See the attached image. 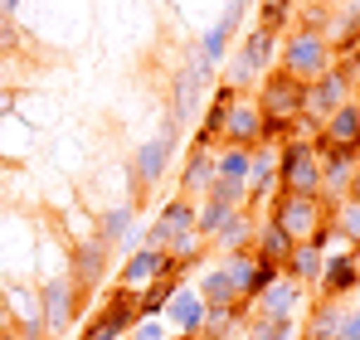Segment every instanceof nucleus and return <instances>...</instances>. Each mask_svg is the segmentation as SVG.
Returning <instances> with one entry per match:
<instances>
[{
	"label": "nucleus",
	"mask_w": 360,
	"mask_h": 340,
	"mask_svg": "<svg viewBox=\"0 0 360 340\" xmlns=\"http://www.w3.org/2000/svg\"><path fill=\"white\" fill-rule=\"evenodd\" d=\"M356 103H360V93H356Z\"/></svg>",
	"instance_id": "4c0bfd02"
},
{
	"label": "nucleus",
	"mask_w": 360,
	"mask_h": 340,
	"mask_svg": "<svg viewBox=\"0 0 360 340\" xmlns=\"http://www.w3.org/2000/svg\"><path fill=\"white\" fill-rule=\"evenodd\" d=\"M346 103H356V83H351V73L341 63H331L316 83H307V117L311 122L326 126V117L336 112V107H346Z\"/></svg>",
	"instance_id": "1a4fd4ad"
},
{
	"label": "nucleus",
	"mask_w": 360,
	"mask_h": 340,
	"mask_svg": "<svg viewBox=\"0 0 360 340\" xmlns=\"http://www.w3.org/2000/svg\"><path fill=\"white\" fill-rule=\"evenodd\" d=\"M0 340H20V336H15V331H10V326H5V331H0Z\"/></svg>",
	"instance_id": "c9c22d12"
},
{
	"label": "nucleus",
	"mask_w": 360,
	"mask_h": 340,
	"mask_svg": "<svg viewBox=\"0 0 360 340\" xmlns=\"http://www.w3.org/2000/svg\"><path fill=\"white\" fill-rule=\"evenodd\" d=\"M25 44V34H20V25L10 20V15H0V54H10V49H20Z\"/></svg>",
	"instance_id": "7c9ffc66"
},
{
	"label": "nucleus",
	"mask_w": 360,
	"mask_h": 340,
	"mask_svg": "<svg viewBox=\"0 0 360 340\" xmlns=\"http://www.w3.org/2000/svg\"><path fill=\"white\" fill-rule=\"evenodd\" d=\"M321 268H326V253L316 248V243H297L292 248V258L283 263V277H292V282H302L311 296H316V282H321Z\"/></svg>",
	"instance_id": "412c9836"
},
{
	"label": "nucleus",
	"mask_w": 360,
	"mask_h": 340,
	"mask_svg": "<svg viewBox=\"0 0 360 340\" xmlns=\"http://www.w3.org/2000/svg\"><path fill=\"white\" fill-rule=\"evenodd\" d=\"M307 301H311V292L302 282H292V277H278V282L268 287L258 301H253V311H273V316H297L302 321V311H307Z\"/></svg>",
	"instance_id": "f3484780"
},
{
	"label": "nucleus",
	"mask_w": 360,
	"mask_h": 340,
	"mask_svg": "<svg viewBox=\"0 0 360 340\" xmlns=\"http://www.w3.org/2000/svg\"><path fill=\"white\" fill-rule=\"evenodd\" d=\"M108 268H112V248L98 238V233H83V238H73L68 243V277L78 292H98V287L108 282Z\"/></svg>",
	"instance_id": "423d86ee"
},
{
	"label": "nucleus",
	"mask_w": 360,
	"mask_h": 340,
	"mask_svg": "<svg viewBox=\"0 0 360 340\" xmlns=\"http://www.w3.org/2000/svg\"><path fill=\"white\" fill-rule=\"evenodd\" d=\"M341 321H346V306L341 301H311V311H307V326H302V336H316V340H336L341 331Z\"/></svg>",
	"instance_id": "b1692460"
},
{
	"label": "nucleus",
	"mask_w": 360,
	"mask_h": 340,
	"mask_svg": "<svg viewBox=\"0 0 360 340\" xmlns=\"http://www.w3.org/2000/svg\"><path fill=\"white\" fill-rule=\"evenodd\" d=\"M195 214H200V204L195 200H180V195H171L161 209H156V219L146 224V238H141V248H171L185 228H195Z\"/></svg>",
	"instance_id": "9d476101"
},
{
	"label": "nucleus",
	"mask_w": 360,
	"mask_h": 340,
	"mask_svg": "<svg viewBox=\"0 0 360 340\" xmlns=\"http://www.w3.org/2000/svg\"><path fill=\"white\" fill-rule=\"evenodd\" d=\"M292 248H297V238H288V228L278 224V219H268V214L258 219V233H253V253H258L263 263H278V268H283V263L292 258Z\"/></svg>",
	"instance_id": "aec40b11"
},
{
	"label": "nucleus",
	"mask_w": 360,
	"mask_h": 340,
	"mask_svg": "<svg viewBox=\"0 0 360 340\" xmlns=\"http://www.w3.org/2000/svg\"><path fill=\"white\" fill-rule=\"evenodd\" d=\"M356 258H360V248H356Z\"/></svg>",
	"instance_id": "58836bf2"
},
{
	"label": "nucleus",
	"mask_w": 360,
	"mask_h": 340,
	"mask_svg": "<svg viewBox=\"0 0 360 340\" xmlns=\"http://www.w3.org/2000/svg\"><path fill=\"white\" fill-rule=\"evenodd\" d=\"M219 180V151H205V146H190L185 151V161H180V200H205L210 195V185Z\"/></svg>",
	"instance_id": "ddd939ff"
},
{
	"label": "nucleus",
	"mask_w": 360,
	"mask_h": 340,
	"mask_svg": "<svg viewBox=\"0 0 360 340\" xmlns=\"http://www.w3.org/2000/svg\"><path fill=\"white\" fill-rule=\"evenodd\" d=\"M15 103H20V93L0 83V122H10V117H15Z\"/></svg>",
	"instance_id": "2f4dec72"
},
{
	"label": "nucleus",
	"mask_w": 360,
	"mask_h": 340,
	"mask_svg": "<svg viewBox=\"0 0 360 340\" xmlns=\"http://www.w3.org/2000/svg\"><path fill=\"white\" fill-rule=\"evenodd\" d=\"M346 200H356V204H360V166H356V175H351V190H346Z\"/></svg>",
	"instance_id": "f704fd0d"
},
{
	"label": "nucleus",
	"mask_w": 360,
	"mask_h": 340,
	"mask_svg": "<svg viewBox=\"0 0 360 340\" xmlns=\"http://www.w3.org/2000/svg\"><path fill=\"white\" fill-rule=\"evenodd\" d=\"M278 49H283V34H273L263 25H248L239 34V44H234V58L248 63L253 73H273L278 68Z\"/></svg>",
	"instance_id": "4468645a"
},
{
	"label": "nucleus",
	"mask_w": 360,
	"mask_h": 340,
	"mask_svg": "<svg viewBox=\"0 0 360 340\" xmlns=\"http://www.w3.org/2000/svg\"><path fill=\"white\" fill-rule=\"evenodd\" d=\"M195 292L205 296V306H234L239 316H248V301L239 296V287H234V277L224 273V263H210V268L195 277Z\"/></svg>",
	"instance_id": "dca6fc26"
},
{
	"label": "nucleus",
	"mask_w": 360,
	"mask_h": 340,
	"mask_svg": "<svg viewBox=\"0 0 360 340\" xmlns=\"http://www.w3.org/2000/svg\"><path fill=\"white\" fill-rule=\"evenodd\" d=\"M224 146H239V151H258V146H263V112H258L253 98H239V103L229 107Z\"/></svg>",
	"instance_id": "2eb2a0df"
},
{
	"label": "nucleus",
	"mask_w": 360,
	"mask_h": 340,
	"mask_svg": "<svg viewBox=\"0 0 360 340\" xmlns=\"http://www.w3.org/2000/svg\"><path fill=\"white\" fill-rule=\"evenodd\" d=\"M351 292H360V258H356V248L326 253V268H321L316 296H321V301H346Z\"/></svg>",
	"instance_id": "f8f14e48"
},
{
	"label": "nucleus",
	"mask_w": 360,
	"mask_h": 340,
	"mask_svg": "<svg viewBox=\"0 0 360 340\" xmlns=\"http://www.w3.org/2000/svg\"><path fill=\"white\" fill-rule=\"evenodd\" d=\"M248 166H253V151L219 146V180H248Z\"/></svg>",
	"instance_id": "cd10ccee"
},
{
	"label": "nucleus",
	"mask_w": 360,
	"mask_h": 340,
	"mask_svg": "<svg viewBox=\"0 0 360 340\" xmlns=\"http://www.w3.org/2000/svg\"><path fill=\"white\" fill-rule=\"evenodd\" d=\"M219 263H224V273L234 277V287H239V296L248 301V306H253V301H258V296H263L268 287H273L278 277H283V268H278V263H263V258H258L253 248H239V253H224Z\"/></svg>",
	"instance_id": "6e6552de"
},
{
	"label": "nucleus",
	"mask_w": 360,
	"mask_h": 340,
	"mask_svg": "<svg viewBox=\"0 0 360 340\" xmlns=\"http://www.w3.org/2000/svg\"><path fill=\"white\" fill-rule=\"evenodd\" d=\"M253 233H258V214L253 209H234L224 228L210 238V248H219V253H239V248H253Z\"/></svg>",
	"instance_id": "4be33fe9"
},
{
	"label": "nucleus",
	"mask_w": 360,
	"mask_h": 340,
	"mask_svg": "<svg viewBox=\"0 0 360 340\" xmlns=\"http://www.w3.org/2000/svg\"><path fill=\"white\" fill-rule=\"evenodd\" d=\"M20 10H25V0H0V15H10V20H15Z\"/></svg>",
	"instance_id": "72a5a7b5"
},
{
	"label": "nucleus",
	"mask_w": 360,
	"mask_h": 340,
	"mask_svg": "<svg viewBox=\"0 0 360 340\" xmlns=\"http://www.w3.org/2000/svg\"><path fill=\"white\" fill-rule=\"evenodd\" d=\"M39 301H44L49 340H63L73 326H78V316H88V301H93V296L73 287L68 268H54V273H44V282H39Z\"/></svg>",
	"instance_id": "f257e3e1"
},
{
	"label": "nucleus",
	"mask_w": 360,
	"mask_h": 340,
	"mask_svg": "<svg viewBox=\"0 0 360 340\" xmlns=\"http://www.w3.org/2000/svg\"><path fill=\"white\" fill-rule=\"evenodd\" d=\"M278 190L283 195H321V161L311 141H283L278 146Z\"/></svg>",
	"instance_id": "7ed1b4c3"
},
{
	"label": "nucleus",
	"mask_w": 360,
	"mask_h": 340,
	"mask_svg": "<svg viewBox=\"0 0 360 340\" xmlns=\"http://www.w3.org/2000/svg\"><path fill=\"white\" fill-rule=\"evenodd\" d=\"M127 340H171V326L161 321V316H141L136 326H131V336Z\"/></svg>",
	"instance_id": "c756f323"
},
{
	"label": "nucleus",
	"mask_w": 360,
	"mask_h": 340,
	"mask_svg": "<svg viewBox=\"0 0 360 340\" xmlns=\"http://www.w3.org/2000/svg\"><path fill=\"white\" fill-rule=\"evenodd\" d=\"M243 15H248V5H243V0H229V5H224V15H219V20L195 39V49L205 54V63H214V68H219L224 58L234 54V34H239Z\"/></svg>",
	"instance_id": "9b49d317"
},
{
	"label": "nucleus",
	"mask_w": 360,
	"mask_h": 340,
	"mask_svg": "<svg viewBox=\"0 0 360 340\" xmlns=\"http://www.w3.org/2000/svg\"><path fill=\"white\" fill-rule=\"evenodd\" d=\"M331 224L341 228V238H346L351 248H360V204H356V200H341L336 214H331Z\"/></svg>",
	"instance_id": "c85d7f7f"
},
{
	"label": "nucleus",
	"mask_w": 360,
	"mask_h": 340,
	"mask_svg": "<svg viewBox=\"0 0 360 340\" xmlns=\"http://www.w3.org/2000/svg\"><path fill=\"white\" fill-rule=\"evenodd\" d=\"M336 63V49L326 34H311V30H288L283 34V49H278V68L292 73L302 83H316L326 68Z\"/></svg>",
	"instance_id": "f03ea898"
},
{
	"label": "nucleus",
	"mask_w": 360,
	"mask_h": 340,
	"mask_svg": "<svg viewBox=\"0 0 360 340\" xmlns=\"http://www.w3.org/2000/svg\"><path fill=\"white\" fill-rule=\"evenodd\" d=\"M161 263H166V253H161V248H136L131 258H122V268H117V282H112V287H127V292H141V287H151V282H156Z\"/></svg>",
	"instance_id": "6ab92c4d"
},
{
	"label": "nucleus",
	"mask_w": 360,
	"mask_h": 340,
	"mask_svg": "<svg viewBox=\"0 0 360 340\" xmlns=\"http://www.w3.org/2000/svg\"><path fill=\"white\" fill-rule=\"evenodd\" d=\"M263 214H268V219H278V224L288 228V238H297V243H307L316 228L331 219V214L321 209V200H316V195H283V190L273 195V204H268Z\"/></svg>",
	"instance_id": "0eeeda50"
},
{
	"label": "nucleus",
	"mask_w": 360,
	"mask_h": 340,
	"mask_svg": "<svg viewBox=\"0 0 360 340\" xmlns=\"http://www.w3.org/2000/svg\"><path fill=\"white\" fill-rule=\"evenodd\" d=\"M161 321L171 326V336H176V331H200V326H205V296L195 292V282H185L176 296L166 301Z\"/></svg>",
	"instance_id": "a211bd4d"
},
{
	"label": "nucleus",
	"mask_w": 360,
	"mask_h": 340,
	"mask_svg": "<svg viewBox=\"0 0 360 340\" xmlns=\"http://www.w3.org/2000/svg\"><path fill=\"white\" fill-rule=\"evenodd\" d=\"M336 340H360V311H346V321H341Z\"/></svg>",
	"instance_id": "473e14b6"
},
{
	"label": "nucleus",
	"mask_w": 360,
	"mask_h": 340,
	"mask_svg": "<svg viewBox=\"0 0 360 340\" xmlns=\"http://www.w3.org/2000/svg\"><path fill=\"white\" fill-rule=\"evenodd\" d=\"M297 5L302 0H258V25L273 30V34H288L292 20H297Z\"/></svg>",
	"instance_id": "393cba45"
},
{
	"label": "nucleus",
	"mask_w": 360,
	"mask_h": 340,
	"mask_svg": "<svg viewBox=\"0 0 360 340\" xmlns=\"http://www.w3.org/2000/svg\"><path fill=\"white\" fill-rule=\"evenodd\" d=\"M176 146L180 141L151 136V141H141V146L131 151V161H127V175H131V204H136V200L146 204V195L166 180V170H171V161H176Z\"/></svg>",
	"instance_id": "39448f33"
},
{
	"label": "nucleus",
	"mask_w": 360,
	"mask_h": 340,
	"mask_svg": "<svg viewBox=\"0 0 360 340\" xmlns=\"http://www.w3.org/2000/svg\"><path fill=\"white\" fill-rule=\"evenodd\" d=\"M331 20H336V10H326V0H302V5H297V20H292V30L331 34Z\"/></svg>",
	"instance_id": "a878e982"
},
{
	"label": "nucleus",
	"mask_w": 360,
	"mask_h": 340,
	"mask_svg": "<svg viewBox=\"0 0 360 340\" xmlns=\"http://www.w3.org/2000/svg\"><path fill=\"white\" fill-rule=\"evenodd\" d=\"M243 331L248 340H297V316H273V311H253L248 306V316H243Z\"/></svg>",
	"instance_id": "5701e85b"
},
{
	"label": "nucleus",
	"mask_w": 360,
	"mask_h": 340,
	"mask_svg": "<svg viewBox=\"0 0 360 340\" xmlns=\"http://www.w3.org/2000/svg\"><path fill=\"white\" fill-rule=\"evenodd\" d=\"M243 5H253V0H243Z\"/></svg>",
	"instance_id": "e433bc0d"
},
{
	"label": "nucleus",
	"mask_w": 360,
	"mask_h": 340,
	"mask_svg": "<svg viewBox=\"0 0 360 340\" xmlns=\"http://www.w3.org/2000/svg\"><path fill=\"white\" fill-rule=\"evenodd\" d=\"M253 103H258V112L268 117V122H297L307 112V83L292 78V73H283V68H273L253 88Z\"/></svg>",
	"instance_id": "20e7f679"
},
{
	"label": "nucleus",
	"mask_w": 360,
	"mask_h": 340,
	"mask_svg": "<svg viewBox=\"0 0 360 340\" xmlns=\"http://www.w3.org/2000/svg\"><path fill=\"white\" fill-rule=\"evenodd\" d=\"M229 214H234L229 204H219V200H200V214H195V233H200V238L210 243V238H214V233L224 228V219H229Z\"/></svg>",
	"instance_id": "bb28decb"
}]
</instances>
